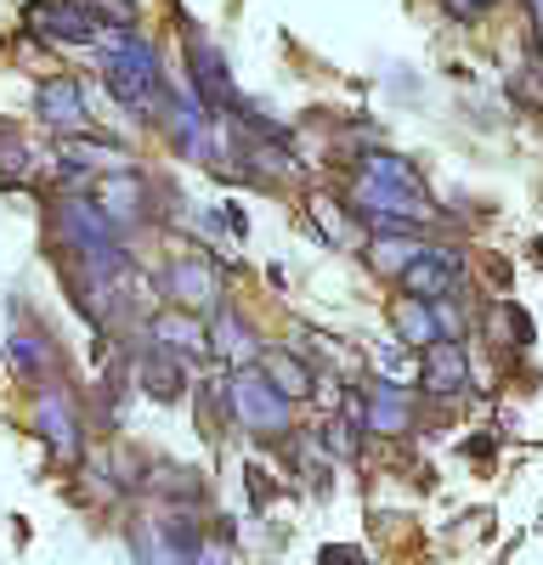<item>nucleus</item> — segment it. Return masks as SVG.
I'll return each instance as SVG.
<instances>
[{"instance_id": "nucleus-1", "label": "nucleus", "mask_w": 543, "mask_h": 565, "mask_svg": "<svg viewBox=\"0 0 543 565\" xmlns=\"http://www.w3.org/2000/svg\"><path fill=\"white\" fill-rule=\"evenodd\" d=\"M103 45H108V90L130 108V114H142L148 119V108H159V97H164V79H159V52L142 40V34H130V29H119V34H103Z\"/></svg>"}, {"instance_id": "nucleus-2", "label": "nucleus", "mask_w": 543, "mask_h": 565, "mask_svg": "<svg viewBox=\"0 0 543 565\" xmlns=\"http://www.w3.org/2000/svg\"><path fill=\"white\" fill-rule=\"evenodd\" d=\"M226 413H233L244 430L260 436V441H278L289 430V402L272 391L255 367H238L233 380H226Z\"/></svg>"}, {"instance_id": "nucleus-3", "label": "nucleus", "mask_w": 543, "mask_h": 565, "mask_svg": "<svg viewBox=\"0 0 543 565\" xmlns=\"http://www.w3.org/2000/svg\"><path fill=\"white\" fill-rule=\"evenodd\" d=\"M23 18H29V29L40 40H52V45L103 40V18H97V7H85V0H29Z\"/></svg>"}, {"instance_id": "nucleus-4", "label": "nucleus", "mask_w": 543, "mask_h": 565, "mask_svg": "<svg viewBox=\"0 0 543 565\" xmlns=\"http://www.w3.org/2000/svg\"><path fill=\"white\" fill-rule=\"evenodd\" d=\"M188 63H193V85H199V108L204 114H226V108L244 103L238 90H233V74H226L221 52H215V45H204L193 29H188Z\"/></svg>"}, {"instance_id": "nucleus-5", "label": "nucleus", "mask_w": 543, "mask_h": 565, "mask_svg": "<svg viewBox=\"0 0 543 565\" xmlns=\"http://www.w3.org/2000/svg\"><path fill=\"white\" fill-rule=\"evenodd\" d=\"M407 282V300H419V306H441L459 295V255L453 249H425L414 266L402 271Z\"/></svg>"}, {"instance_id": "nucleus-6", "label": "nucleus", "mask_w": 543, "mask_h": 565, "mask_svg": "<svg viewBox=\"0 0 543 565\" xmlns=\"http://www.w3.org/2000/svg\"><path fill=\"white\" fill-rule=\"evenodd\" d=\"M34 436L52 447L57 463H74L79 458V418L74 407L63 402V391H40V407H34Z\"/></svg>"}, {"instance_id": "nucleus-7", "label": "nucleus", "mask_w": 543, "mask_h": 565, "mask_svg": "<svg viewBox=\"0 0 543 565\" xmlns=\"http://www.w3.org/2000/svg\"><path fill=\"white\" fill-rule=\"evenodd\" d=\"M159 289H164V300H170L175 311L199 317L204 306H215V271H210L204 260H170L164 277H159Z\"/></svg>"}, {"instance_id": "nucleus-8", "label": "nucleus", "mask_w": 543, "mask_h": 565, "mask_svg": "<svg viewBox=\"0 0 543 565\" xmlns=\"http://www.w3.org/2000/svg\"><path fill=\"white\" fill-rule=\"evenodd\" d=\"M34 114L52 125V130H91V119H85V90L68 79V74H57V79H45L40 90H34Z\"/></svg>"}, {"instance_id": "nucleus-9", "label": "nucleus", "mask_w": 543, "mask_h": 565, "mask_svg": "<svg viewBox=\"0 0 543 565\" xmlns=\"http://www.w3.org/2000/svg\"><path fill=\"white\" fill-rule=\"evenodd\" d=\"M419 380H425V391H430V396H459V391L470 385V362H465L459 340H436V345H425V367H419Z\"/></svg>"}, {"instance_id": "nucleus-10", "label": "nucleus", "mask_w": 543, "mask_h": 565, "mask_svg": "<svg viewBox=\"0 0 543 565\" xmlns=\"http://www.w3.org/2000/svg\"><path fill=\"white\" fill-rule=\"evenodd\" d=\"M255 373L278 391L284 402H295V396H311V367L300 362V351H289V345H272V351H260L255 356Z\"/></svg>"}, {"instance_id": "nucleus-11", "label": "nucleus", "mask_w": 543, "mask_h": 565, "mask_svg": "<svg viewBox=\"0 0 543 565\" xmlns=\"http://www.w3.org/2000/svg\"><path fill=\"white\" fill-rule=\"evenodd\" d=\"M136 385H142L153 402H175L181 391H188V373H181V356L148 345L142 356H136Z\"/></svg>"}, {"instance_id": "nucleus-12", "label": "nucleus", "mask_w": 543, "mask_h": 565, "mask_svg": "<svg viewBox=\"0 0 543 565\" xmlns=\"http://www.w3.org/2000/svg\"><path fill=\"white\" fill-rule=\"evenodd\" d=\"M153 345L170 351V356H199V351H210V328L188 311H164L153 322Z\"/></svg>"}, {"instance_id": "nucleus-13", "label": "nucleus", "mask_w": 543, "mask_h": 565, "mask_svg": "<svg viewBox=\"0 0 543 565\" xmlns=\"http://www.w3.org/2000/svg\"><path fill=\"white\" fill-rule=\"evenodd\" d=\"M414 424V402H407V391L402 385H374V396H369V407H362V430H385V436H396V430H407Z\"/></svg>"}, {"instance_id": "nucleus-14", "label": "nucleus", "mask_w": 543, "mask_h": 565, "mask_svg": "<svg viewBox=\"0 0 543 565\" xmlns=\"http://www.w3.org/2000/svg\"><path fill=\"white\" fill-rule=\"evenodd\" d=\"M97 210H103V221H108V226H136V221H148V215H153V210H148V186L136 181V175L108 181Z\"/></svg>"}, {"instance_id": "nucleus-15", "label": "nucleus", "mask_w": 543, "mask_h": 565, "mask_svg": "<svg viewBox=\"0 0 543 565\" xmlns=\"http://www.w3.org/2000/svg\"><path fill=\"white\" fill-rule=\"evenodd\" d=\"M210 345H215L226 362H238V367H255V356H260V345L249 340V328H244L233 311H221V317H215V328H210Z\"/></svg>"}, {"instance_id": "nucleus-16", "label": "nucleus", "mask_w": 543, "mask_h": 565, "mask_svg": "<svg viewBox=\"0 0 543 565\" xmlns=\"http://www.w3.org/2000/svg\"><path fill=\"white\" fill-rule=\"evenodd\" d=\"M362 175H369V181H385V186H402V193H419V199H425V181H419V170L407 164V159H396V153H369V159H362Z\"/></svg>"}, {"instance_id": "nucleus-17", "label": "nucleus", "mask_w": 543, "mask_h": 565, "mask_svg": "<svg viewBox=\"0 0 543 565\" xmlns=\"http://www.w3.org/2000/svg\"><path fill=\"white\" fill-rule=\"evenodd\" d=\"M419 255H425V249H419L414 238H391V232H374V244H369V260H374L380 271H391V277H402Z\"/></svg>"}, {"instance_id": "nucleus-18", "label": "nucleus", "mask_w": 543, "mask_h": 565, "mask_svg": "<svg viewBox=\"0 0 543 565\" xmlns=\"http://www.w3.org/2000/svg\"><path fill=\"white\" fill-rule=\"evenodd\" d=\"M396 334H402V345H436V317H430V306L402 300V306H396Z\"/></svg>"}, {"instance_id": "nucleus-19", "label": "nucleus", "mask_w": 543, "mask_h": 565, "mask_svg": "<svg viewBox=\"0 0 543 565\" xmlns=\"http://www.w3.org/2000/svg\"><path fill=\"white\" fill-rule=\"evenodd\" d=\"M74 159H79V170H91V164H119V170H125V153H119V148H108V141H85V136L68 141V164H74Z\"/></svg>"}, {"instance_id": "nucleus-20", "label": "nucleus", "mask_w": 543, "mask_h": 565, "mask_svg": "<svg viewBox=\"0 0 543 565\" xmlns=\"http://www.w3.org/2000/svg\"><path fill=\"white\" fill-rule=\"evenodd\" d=\"M40 367H45V345L29 340V334H18L12 340V373H40Z\"/></svg>"}, {"instance_id": "nucleus-21", "label": "nucleus", "mask_w": 543, "mask_h": 565, "mask_svg": "<svg viewBox=\"0 0 543 565\" xmlns=\"http://www.w3.org/2000/svg\"><path fill=\"white\" fill-rule=\"evenodd\" d=\"M323 565H362L356 548H323Z\"/></svg>"}]
</instances>
